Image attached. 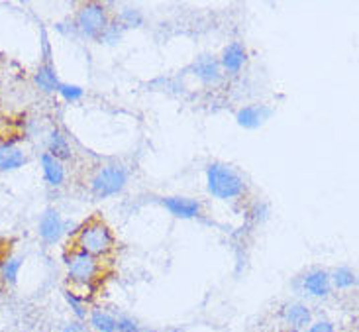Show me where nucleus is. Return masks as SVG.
I'll return each mask as SVG.
<instances>
[{"label": "nucleus", "mask_w": 359, "mask_h": 332, "mask_svg": "<svg viewBox=\"0 0 359 332\" xmlns=\"http://www.w3.org/2000/svg\"><path fill=\"white\" fill-rule=\"evenodd\" d=\"M69 248H75L79 252H85V254L102 260L114 252L116 236L102 216L93 215L79 226L73 240L69 242Z\"/></svg>", "instance_id": "nucleus-1"}, {"label": "nucleus", "mask_w": 359, "mask_h": 332, "mask_svg": "<svg viewBox=\"0 0 359 332\" xmlns=\"http://www.w3.org/2000/svg\"><path fill=\"white\" fill-rule=\"evenodd\" d=\"M206 187L208 193L220 201H236L245 195L243 177L226 164H210L206 167Z\"/></svg>", "instance_id": "nucleus-2"}, {"label": "nucleus", "mask_w": 359, "mask_h": 332, "mask_svg": "<svg viewBox=\"0 0 359 332\" xmlns=\"http://www.w3.org/2000/svg\"><path fill=\"white\" fill-rule=\"evenodd\" d=\"M65 265H67V277L71 287H87L95 289V285L102 277V260L85 252H79L75 248L65 250Z\"/></svg>", "instance_id": "nucleus-3"}, {"label": "nucleus", "mask_w": 359, "mask_h": 332, "mask_svg": "<svg viewBox=\"0 0 359 332\" xmlns=\"http://www.w3.org/2000/svg\"><path fill=\"white\" fill-rule=\"evenodd\" d=\"M110 24L107 6L98 4V2H87L81 4L75 14V28L79 29L81 36L90 39H98L102 36V32Z\"/></svg>", "instance_id": "nucleus-4"}, {"label": "nucleus", "mask_w": 359, "mask_h": 332, "mask_svg": "<svg viewBox=\"0 0 359 332\" xmlns=\"http://www.w3.org/2000/svg\"><path fill=\"white\" fill-rule=\"evenodd\" d=\"M128 183V171L122 166H102L90 179V193L97 199H108L124 191Z\"/></svg>", "instance_id": "nucleus-5"}, {"label": "nucleus", "mask_w": 359, "mask_h": 332, "mask_svg": "<svg viewBox=\"0 0 359 332\" xmlns=\"http://www.w3.org/2000/svg\"><path fill=\"white\" fill-rule=\"evenodd\" d=\"M301 291L306 297H314V299H326L332 293V281L330 274L324 272L320 267L306 272L304 277H301Z\"/></svg>", "instance_id": "nucleus-6"}, {"label": "nucleus", "mask_w": 359, "mask_h": 332, "mask_svg": "<svg viewBox=\"0 0 359 332\" xmlns=\"http://www.w3.org/2000/svg\"><path fill=\"white\" fill-rule=\"evenodd\" d=\"M220 67H222L224 73L228 75H238L245 63H248V49L243 46L242 41H232L224 48L222 55L218 59Z\"/></svg>", "instance_id": "nucleus-7"}, {"label": "nucleus", "mask_w": 359, "mask_h": 332, "mask_svg": "<svg viewBox=\"0 0 359 332\" xmlns=\"http://www.w3.org/2000/svg\"><path fill=\"white\" fill-rule=\"evenodd\" d=\"M63 230H65V225H63L61 215L55 208H46L38 225L39 238L46 244H55V242H59V238L63 236Z\"/></svg>", "instance_id": "nucleus-8"}, {"label": "nucleus", "mask_w": 359, "mask_h": 332, "mask_svg": "<svg viewBox=\"0 0 359 332\" xmlns=\"http://www.w3.org/2000/svg\"><path fill=\"white\" fill-rule=\"evenodd\" d=\"M281 319L291 331H304L306 326H311L312 313L306 305L287 303L281 309Z\"/></svg>", "instance_id": "nucleus-9"}, {"label": "nucleus", "mask_w": 359, "mask_h": 332, "mask_svg": "<svg viewBox=\"0 0 359 332\" xmlns=\"http://www.w3.org/2000/svg\"><path fill=\"white\" fill-rule=\"evenodd\" d=\"M194 75L203 81L204 85H218L222 81V67L218 59L212 55H201L194 61Z\"/></svg>", "instance_id": "nucleus-10"}, {"label": "nucleus", "mask_w": 359, "mask_h": 332, "mask_svg": "<svg viewBox=\"0 0 359 332\" xmlns=\"http://www.w3.org/2000/svg\"><path fill=\"white\" fill-rule=\"evenodd\" d=\"M163 206L177 218H194L203 211L201 203L189 197H167L163 199Z\"/></svg>", "instance_id": "nucleus-11"}, {"label": "nucleus", "mask_w": 359, "mask_h": 332, "mask_svg": "<svg viewBox=\"0 0 359 332\" xmlns=\"http://www.w3.org/2000/svg\"><path fill=\"white\" fill-rule=\"evenodd\" d=\"M39 161H41V171H43V177H46V181H48V185H63V181H65V167H63V161H59V159H55L53 156H49L48 152L41 154Z\"/></svg>", "instance_id": "nucleus-12"}, {"label": "nucleus", "mask_w": 359, "mask_h": 332, "mask_svg": "<svg viewBox=\"0 0 359 332\" xmlns=\"http://www.w3.org/2000/svg\"><path fill=\"white\" fill-rule=\"evenodd\" d=\"M271 114V110L267 107H263V105H250V107L242 108L240 112H238V124L243 128H257L262 126L263 122L269 118Z\"/></svg>", "instance_id": "nucleus-13"}, {"label": "nucleus", "mask_w": 359, "mask_h": 332, "mask_svg": "<svg viewBox=\"0 0 359 332\" xmlns=\"http://www.w3.org/2000/svg\"><path fill=\"white\" fill-rule=\"evenodd\" d=\"M48 154L55 157V159H59V161H67V159L73 157V152H71V144H69L67 136H65L59 128L51 130V134H49Z\"/></svg>", "instance_id": "nucleus-14"}, {"label": "nucleus", "mask_w": 359, "mask_h": 332, "mask_svg": "<svg viewBox=\"0 0 359 332\" xmlns=\"http://www.w3.org/2000/svg\"><path fill=\"white\" fill-rule=\"evenodd\" d=\"M26 164V156L20 147L0 144V171H14Z\"/></svg>", "instance_id": "nucleus-15"}, {"label": "nucleus", "mask_w": 359, "mask_h": 332, "mask_svg": "<svg viewBox=\"0 0 359 332\" xmlns=\"http://www.w3.org/2000/svg\"><path fill=\"white\" fill-rule=\"evenodd\" d=\"M36 85H38L43 93H53V91H57V75H55V69L51 65L49 58H46V61H43V63L39 65L38 71H36Z\"/></svg>", "instance_id": "nucleus-16"}, {"label": "nucleus", "mask_w": 359, "mask_h": 332, "mask_svg": "<svg viewBox=\"0 0 359 332\" xmlns=\"http://www.w3.org/2000/svg\"><path fill=\"white\" fill-rule=\"evenodd\" d=\"M88 321H90V326L98 332H116V317H112L107 311H102V309H95L90 317H88Z\"/></svg>", "instance_id": "nucleus-17"}, {"label": "nucleus", "mask_w": 359, "mask_h": 332, "mask_svg": "<svg viewBox=\"0 0 359 332\" xmlns=\"http://www.w3.org/2000/svg\"><path fill=\"white\" fill-rule=\"evenodd\" d=\"M330 281L332 287H336V289H351V287L358 285V275L350 267H338L330 275Z\"/></svg>", "instance_id": "nucleus-18"}, {"label": "nucleus", "mask_w": 359, "mask_h": 332, "mask_svg": "<svg viewBox=\"0 0 359 332\" xmlns=\"http://www.w3.org/2000/svg\"><path fill=\"white\" fill-rule=\"evenodd\" d=\"M20 270H22V260H18V258H10V260H6L4 264L0 265V277H2L8 285H14L16 284V279H18Z\"/></svg>", "instance_id": "nucleus-19"}, {"label": "nucleus", "mask_w": 359, "mask_h": 332, "mask_svg": "<svg viewBox=\"0 0 359 332\" xmlns=\"http://www.w3.org/2000/svg\"><path fill=\"white\" fill-rule=\"evenodd\" d=\"M65 299H67V303L71 305V309H73V313L77 314V319L83 323L85 319H87V309H85V299L81 297L79 293H75V291H71V289H67L65 291Z\"/></svg>", "instance_id": "nucleus-20"}, {"label": "nucleus", "mask_w": 359, "mask_h": 332, "mask_svg": "<svg viewBox=\"0 0 359 332\" xmlns=\"http://www.w3.org/2000/svg\"><path fill=\"white\" fill-rule=\"evenodd\" d=\"M118 22H120L124 28H136V26H140V24L144 22V16H142V12L136 8H124L120 12V16H118Z\"/></svg>", "instance_id": "nucleus-21"}, {"label": "nucleus", "mask_w": 359, "mask_h": 332, "mask_svg": "<svg viewBox=\"0 0 359 332\" xmlns=\"http://www.w3.org/2000/svg\"><path fill=\"white\" fill-rule=\"evenodd\" d=\"M57 93L65 98V100H69V102L79 100V98L83 97V88L77 87V85H65V83H59Z\"/></svg>", "instance_id": "nucleus-22"}, {"label": "nucleus", "mask_w": 359, "mask_h": 332, "mask_svg": "<svg viewBox=\"0 0 359 332\" xmlns=\"http://www.w3.org/2000/svg\"><path fill=\"white\" fill-rule=\"evenodd\" d=\"M116 332H142V328L132 317H118Z\"/></svg>", "instance_id": "nucleus-23"}, {"label": "nucleus", "mask_w": 359, "mask_h": 332, "mask_svg": "<svg viewBox=\"0 0 359 332\" xmlns=\"http://www.w3.org/2000/svg\"><path fill=\"white\" fill-rule=\"evenodd\" d=\"M309 332H336V328L330 321H316V323H311Z\"/></svg>", "instance_id": "nucleus-24"}, {"label": "nucleus", "mask_w": 359, "mask_h": 332, "mask_svg": "<svg viewBox=\"0 0 359 332\" xmlns=\"http://www.w3.org/2000/svg\"><path fill=\"white\" fill-rule=\"evenodd\" d=\"M63 332H88L87 326L81 323V321H75V323H67L63 326Z\"/></svg>", "instance_id": "nucleus-25"}]
</instances>
